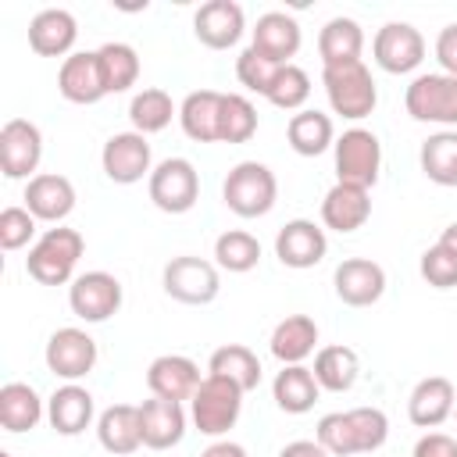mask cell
<instances>
[{
    "instance_id": "cell-5",
    "label": "cell",
    "mask_w": 457,
    "mask_h": 457,
    "mask_svg": "<svg viewBox=\"0 0 457 457\" xmlns=\"http://www.w3.org/2000/svg\"><path fill=\"white\" fill-rule=\"evenodd\" d=\"M321 86H325V96H328L332 111L350 118V121L368 118L375 111V104H378V86H375V79H371L364 61L321 68Z\"/></svg>"
},
{
    "instance_id": "cell-17",
    "label": "cell",
    "mask_w": 457,
    "mask_h": 457,
    "mask_svg": "<svg viewBox=\"0 0 457 457\" xmlns=\"http://www.w3.org/2000/svg\"><path fill=\"white\" fill-rule=\"evenodd\" d=\"M246 29V14L236 0H207L196 14H193V32L204 46L211 50H228L239 43Z\"/></svg>"
},
{
    "instance_id": "cell-4",
    "label": "cell",
    "mask_w": 457,
    "mask_h": 457,
    "mask_svg": "<svg viewBox=\"0 0 457 457\" xmlns=\"http://www.w3.org/2000/svg\"><path fill=\"white\" fill-rule=\"evenodd\" d=\"M239 414H243V389L236 382L207 371L189 400V418H193L196 432L218 439L239 421Z\"/></svg>"
},
{
    "instance_id": "cell-51",
    "label": "cell",
    "mask_w": 457,
    "mask_h": 457,
    "mask_svg": "<svg viewBox=\"0 0 457 457\" xmlns=\"http://www.w3.org/2000/svg\"><path fill=\"white\" fill-rule=\"evenodd\" d=\"M453 418H457V407H453Z\"/></svg>"
},
{
    "instance_id": "cell-18",
    "label": "cell",
    "mask_w": 457,
    "mask_h": 457,
    "mask_svg": "<svg viewBox=\"0 0 457 457\" xmlns=\"http://www.w3.org/2000/svg\"><path fill=\"white\" fill-rule=\"evenodd\" d=\"M25 207L32 211L36 221H64L75 211V186L68 175L57 171H39L25 182Z\"/></svg>"
},
{
    "instance_id": "cell-1",
    "label": "cell",
    "mask_w": 457,
    "mask_h": 457,
    "mask_svg": "<svg viewBox=\"0 0 457 457\" xmlns=\"http://www.w3.org/2000/svg\"><path fill=\"white\" fill-rule=\"evenodd\" d=\"M314 439L332 453V457H353V453H371L386 446L389 439V418L378 407H353V411H332L318 421Z\"/></svg>"
},
{
    "instance_id": "cell-49",
    "label": "cell",
    "mask_w": 457,
    "mask_h": 457,
    "mask_svg": "<svg viewBox=\"0 0 457 457\" xmlns=\"http://www.w3.org/2000/svg\"><path fill=\"white\" fill-rule=\"evenodd\" d=\"M439 246H443V250H450V253L457 257V221L443 228V236H439Z\"/></svg>"
},
{
    "instance_id": "cell-44",
    "label": "cell",
    "mask_w": 457,
    "mask_h": 457,
    "mask_svg": "<svg viewBox=\"0 0 457 457\" xmlns=\"http://www.w3.org/2000/svg\"><path fill=\"white\" fill-rule=\"evenodd\" d=\"M418 268H421V278L432 289H453L457 286V257L450 250H443L439 243L421 253V264Z\"/></svg>"
},
{
    "instance_id": "cell-12",
    "label": "cell",
    "mask_w": 457,
    "mask_h": 457,
    "mask_svg": "<svg viewBox=\"0 0 457 457\" xmlns=\"http://www.w3.org/2000/svg\"><path fill=\"white\" fill-rule=\"evenodd\" d=\"M100 164H104V175L118 186H132L139 182L143 175L150 179L154 171V154H150V143L143 132H114L104 150H100Z\"/></svg>"
},
{
    "instance_id": "cell-8",
    "label": "cell",
    "mask_w": 457,
    "mask_h": 457,
    "mask_svg": "<svg viewBox=\"0 0 457 457\" xmlns=\"http://www.w3.org/2000/svg\"><path fill=\"white\" fill-rule=\"evenodd\" d=\"M146 193H150V200H154L157 211H164V214H186L200 200V175H196L193 161L168 157V161H161L150 171Z\"/></svg>"
},
{
    "instance_id": "cell-41",
    "label": "cell",
    "mask_w": 457,
    "mask_h": 457,
    "mask_svg": "<svg viewBox=\"0 0 457 457\" xmlns=\"http://www.w3.org/2000/svg\"><path fill=\"white\" fill-rule=\"evenodd\" d=\"M282 68H286V64L264 57V54L253 50V46H246V50L236 57V79H239L250 93H261V96H268V89L275 86V79H278Z\"/></svg>"
},
{
    "instance_id": "cell-36",
    "label": "cell",
    "mask_w": 457,
    "mask_h": 457,
    "mask_svg": "<svg viewBox=\"0 0 457 457\" xmlns=\"http://www.w3.org/2000/svg\"><path fill=\"white\" fill-rule=\"evenodd\" d=\"M421 171L436 186H457V129H443L421 143Z\"/></svg>"
},
{
    "instance_id": "cell-11",
    "label": "cell",
    "mask_w": 457,
    "mask_h": 457,
    "mask_svg": "<svg viewBox=\"0 0 457 457\" xmlns=\"http://www.w3.org/2000/svg\"><path fill=\"white\" fill-rule=\"evenodd\" d=\"M375 64L389 75H407L425 61V36L411 21H386L371 39Z\"/></svg>"
},
{
    "instance_id": "cell-42",
    "label": "cell",
    "mask_w": 457,
    "mask_h": 457,
    "mask_svg": "<svg viewBox=\"0 0 457 457\" xmlns=\"http://www.w3.org/2000/svg\"><path fill=\"white\" fill-rule=\"evenodd\" d=\"M307 96H311V75L300 64H286L275 86L268 89V104H275L278 111H303Z\"/></svg>"
},
{
    "instance_id": "cell-15",
    "label": "cell",
    "mask_w": 457,
    "mask_h": 457,
    "mask_svg": "<svg viewBox=\"0 0 457 457\" xmlns=\"http://www.w3.org/2000/svg\"><path fill=\"white\" fill-rule=\"evenodd\" d=\"M332 286H336V296L346 307H371L386 293V271L371 257H346V261L336 264Z\"/></svg>"
},
{
    "instance_id": "cell-10",
    "label": "cell",
    "mask_w": 457,
    "mask_h": 457,
    "mask_svg": "<svg viewBox=\"0 0 457 457\" xmlns=\"http://www.w3.org/2000/svg\"><path fill=\"white\" fill-rule=\"evenodd\" d=\"M43 357H46V368L57 378L79 382V378H86L96 368V339L89 332L75 328V325H64L57 332H50Z\"/></svg>"
},
{
    "instance_id": "cell-2",
    "label": "cell",
    "mask_w": 457,
    "mask_h": 457,
    "mask_svg": "<svg viewBox=\"0 0 457 457\" xmlns=\"http://www.w3.org/2000/svg\"><path fill=\"white\" fill-rule=\"evenodd\" d=\"M86 250V239L79 228H46L32 246H29V257H25V271L39 282V286H64V282H75V264Z\"/></svg>"
},
{
    "instance_id": "cell-7",
    "label": "cell",
    "mask_w": 457,
    "mask_h": 457,
    "mask_svg": "<svg viewBox=\"0 0 457 457\" xmlns=\"http://www.w3.org/2000/svg\"><path fill=\"white\" fill-rule=\"evenodd\" d=\"M336 182L371 189L382 171V143L371 129H346L336 139Z\"/></svg>"
},
{
    "instance_id": "cell-32",
    "label": "cell",
    "mask_w": 457,
    "mask_h": 457,
    "mask_svg": "<svg viewBox=\"0 0 457 457\" xmlns=\"http://www.w3.org/2000/svg\"><path fill=\"white\" fill-rule=\"evenodd\" d=\"M314 378H318V386L321 389H328V393H346V389H353V382H357V375H361V357H357V350L353 346H346V343H332V346H321L318 353H314Z\"/></svg>"
},
{
    "instance_id": "cell-39",
    "label": "cell",
    "mask_w": 457,
    "mask_h": 457,
    "mask_svg": "<svg viewBox=\"0 0 457 457\" xmlns=\"http://www.w3.org/2000/svg\"><path fill=\"white\" fill-rule=\"evenodd\" d=\"M214 261H218V268L232 271V275L253 271L261 261V243H257V236H250L243 228H228L214 239Z\"/></svg>"
},
{
    "instance_id": "cell-30",
    "label": "cell",
    "mask_w": 457,
    "mask_h": 457,
    "mask_svg": "<svg viewBox=\"0 0 457 457\" xmlns=\"http://www.w3.org/2000/svg\"><path fill=\"white\" fill-rule=\"evenodd\" d=\"M364 50V32L353 18H328L318 32V54H321V68H336V64H353L361 61Z\"/></svg>"
},
{
    "instance_id": "cell-24",
    "label": "cell",
    "mask_w": 457,
    "mask_h": 457,
    "mask_svg": "<svg viewBox=\"0 0 457 457\" xmlns=\"http://www.w3.org/2000/svg\"><path fill=\"white\" fill-rule=\"evenodd\" d=\"M46 421L61 436H79L93 425V393L79 382H64L46 400Z\"/></svg>"
},
{
    "instance_id": "cell-31",
    "label": "cell",
    "mask_w": 457,
    "mask_h": 457,
    "mask_svg": "<svg viewBox=\"0 0 457 457\" xmlns=\"http://www.w3.org/2000/svg\"><path fill=\"white\" fill-rule=\"evenodd\" d=\"M318 393H321V386H318L314 371L303 364H282V371L271 382V396H275L278 411H286V414H307L318 403Z\"/></svg>"
},
{
    "instance_id": "cell-26",
    "label": "cell",
    "mask_w": 457,
    "mask_h": 457,
    "mask_svg": "<svg viewBox=\"0 0 457 457\" xmlns=\"http://www.w3.org/2000/svg\"><path fill=\"white\" fill-rule=\"evenodd\" d=\"M300 21L293 18V14H286V11H268V14H261L257 18V25H253V50H261L264 57H271V61H278V64H289V57H296V50H300Z\"/></svg>"
},
{
    "instance_id": "cell-27",
    "label": "cell",
    "mask_w": 457,
    "mask_h": 457,
    "mask_svg": "<svg viewBox=\"0 0 457 457\" xmlns=\"http://www.w3.org/2000/svg\"><path fill=\"white\" fill-rule=\"evenodd\" d=\"M96 439L107 453L129 457L143 446V428H139V407L132 403H111L96 418Z\"/></svg>"
},
{
    "instance_id": "cell-16",
    "label": "cell",
    "mask_w": 457,
    "mask_h": 457,
    "mask_svg": "<svg viewBox=\"0 0 457 457\" xmlns=\"http://www.w3.org/2000/svg\"><path fill=\"white\" fill-rule=\"evenodd\" d=\"M325 253H328L325 228H318V225L307 221V218L286 221V225L278 228V236H275V257H278L286 268H296V271L314 268V264L325 261Z\"/></svg>"
},
{
    "instance_id": "cell-47",
    "label": "cell",
    "mask_w": 457,
    "mask_h": 457,
    "mask_svg": "<svg viewBox=\"0 0 457 457\" xmlns=\"http://www.w3.org/2000/svg\"><path fill=\"white\" fill-rule=\"evenodd\" d=\"M278 457H332L318 439H293L278 450Z\"/></svg>"
},
{
    "instance_id": "cell-23",
    "label": "cell",
    "mask_w": 457,
    "mask_h": 457,
    "mask_svg": "<svg viewBox=\"0 0 457 457\" xmlns=\"http://www.w3.org/2000/svg\"><path fill=\"white\" fill-rule=\"evenodd\" d=\"M371 218V189L336 182L321 200V225L332 232H357Z\"/></svg>"
},
{
    "instance_id": "cell-34",
    "label": "cell",
    "mask_w": 457,
    "mask_h": 457,
    "mask_svg": "<svg viewBox=\"0 0 457 457\" xmlns=\"http://www.w3.org/2000/svg\"><path fill=\"white\" fill-rule=\"evenodd\" d=\"M286 139L289 146L300 154V157H318L325 154L328 146H336V129H332V118L321 114V111H296L286 125Z\"/></svg>"
},
{
    "instance_id": "cell-14",
    "label": "cell",
    "mask_w": 457,
    "mask_h": 457,
    "mask_svg": "<svg viewBox=\"0 0 457 457\" xmlns=\"http://www.w3.org/2000/svg\"><path fill=\"white\" fill-rule=\"evenodd\" d=\"M43 157V132L29 118H11L0 129V171L7 179H32Z\"/></svg>"
},
{
    "instance_id": "cell-45",
    "label": "cell",
    "mask_w": 457,
    "mask_h": 457,
    "mask_svg": "<svg viewBox=\"0 0 457 457\" xmlns=\"http://www.w3.org/2000/svg\"><path fill=\"white\" fill-rule=\"evenodd\" d=\"M411 457H457V439L446 436V432H425L414 443V453Z\"/></svg>"
},
{
    "instance_id": "cell-20",
    "label": "cell",
    "mask_w": 457,
    "mask_h": 457,
    "mask_svg": "<svg viewBox=\"0 0 457 457\" xmlns=\"http://www.w3.org/2000/svg\"><path fill=\"white\" fill-rule=\"evenodd\" d=\"M57 89H61V96L68 104H96V100H104L107 89H104L96 50L68 54L61 61V71H57Z\"/></svg>"
},
{
    "instance_id": "cell-13",
    "label": "cell",
    "mask_w": 457,
    "mask_h": 457,
    "mask_svg": "<svg viewBox=\"0 0 457 457\" xmlns=\"http://www.w3.org/2000/svg\"><path fill=\"white\" fill-rule=\"evenodd\" d=\"M68 307L75 318L96 325V321H107L111 314H118L121 307V282L111 275V271H86V275H75L71 289H68Z\"/></svg>"
},
{
    "instance_id": "cell-46",
    "label": "cell",
    "mask_w": 457,
    "mask_h": 457,
    "mask_svg": "<svg viewBox=\"0 0 457 457\" xmlns=\"http://www.w3.org/2000/svg\"><path fill=\"white\" fill-rule=\"evenodd\" d=\"M436 61H439V68L446 75H457V21L439 29V36H436Z\"/></svg>"
},
{
    "instance_id": "cell-50",
    "label": "cell",
    "mask_w": 457,
    "mask_h": 457,
    "mask_svg": "<svg viewBox=\"0 0 457 457\" xmlns=\"http://www.w3.org/2000/svg\"><path fill=\"white\" fill-rule=\"evenodd\" d=\"M0 457H11V453H0Z\"/></svg>"
},
{
    "instance_id": "cell-40",
    "label": "cell",
    "mask_w": 457,
    "mask_h": 457,
    "mask_svg": "<svg viewBox=\"0 0 457 457\" xmlns=\"http://www.w3.org/2000/svg\"><path fill=\"white\" fill-rule=\"evenodd\" d=\"M253 132H257V107L239 93H225L218 118V143H246L253 139Z\"/></svg>"
},
{
    "instance_id": "cell-19",
    "label": "cell",
    "mask_w": 457,
    "mask_h": 457,
    "mask_svg": "<svg viewBox=\"0 0 457 457\" xmlns=\"http://www.w3.org/2000/svg\"><path fill=\"white\" fill-rule=\"evenodd\" d=\"M200 382L204 378H200L196 361H189L182 353H161L146 368V389L154 396H161V400H179V403L182 400H193V393H196Z\"/></svg>"
},
{
    "instance_id": "cell-6",
    "label": "cell",
    "mask_w": 457,
    "mask_h": 457,
    "mask_svg": "<svg viewBox=\"0 0 457 457\" xmlns=\"http://www.w3.org/2000/svg\"><path fill=\"white\" fill-rule=\"evenodd\" d=\"M403 107L414 121L457 129V75L446 71L418 75L403 93Z\"/></svg>"
},
{
    "instance_id": "cell-3",
    "label": "cell",
    "mask_w": 457,
    "mask_h": 457,
    "mask_svg": "<svg viewBox=\"0 0 457 457\" xmlns=\"http://www.w3.org/2000/svg\"><path fill=\"white\" fill-rule=\"evenodd\" d=\"M221 200L239 218H264L278 200L275 171L261 161H239L221 182Z\"/></svg>"
},
{
    "instance_id": "cell-38",
    "label": "cell",
    "mask_w": 457,
    "mask_h": 457,
    "mask_svg": "<svg viewBox=\"0 0 457 457\" xmlns=\"http://www.w3.org/2000/svg\"><path fill=\"white\" fill-rule=\"evenodd\" d=\"M175 114H179L175 100H171L164 89H157V86L139 89V93L132 96V104H129V121H132V132H143V136L168 129Z\"/></svg>"
},
{
    "instance_id": "cell-43",
    "label": "cell",
    "mask_w": 457,
    "mask_h": 457,
    "mask_svg": "<svg viewBox=\"0 0 457 457\" xmlns=\"http://www.w3.org/2000/svg\"><path fill=\"white\" fill-rule=\"evenodd\" d=\"M36 236V218L29 207H4L0 211V246L4 250H21Z\"/></svg>"
},
{
    "instance_id": "cell-33",
    "label": "cell",
    "mask_w": 457,
    "mask_h": 457,
    "mask_svg": "<svg viewBox=\"0 0 457 457\" xmlns=\"http://www.w3.org/2000/svg\"><path fill=\"white\" fill-rule=\"evenodd\" d=\"M43 414H46V407L29 382L0 386V425L7 432H32L43 421Z\"/></svg>"
},
{
    "instance_id": "cell-48",
    "label": "cell",
    "mask_w": 457,
    "mask_h": 457,
    "mask_svg": "<svg viewBox=\"0 0 457 457\" xmlns=\"http://www.w3.org/2000/svg\"><path fill=\"white\" fill-rule=\"evenodd\" d=\"M200 457H250V453H246L239 443H232V439H218V443H211Z\"/></svg>"
},
{
    "instance_id": "cell-29",
    "label": "cell",
    "mask_w": 457,
    "mask_h": 457,
    "mask_svg": "<svg viewBox=\"0 0 457 457\" xmlns=\"http://www.w3.org/2000/svg\"><path fill=\"white\" fill-rule=\"evenodd\" d=\"M221 96L218 89H193L179 104V125L193 143H218V118H221Z\"/></svg>"
},
{
    "instance_id": "cell-9",
    "label": "cell",
    "mask_w": 457,
    "mask_h": 457,
    "mask_svg": "<svg viewBox=\"0 0 457 457\" xmlns=\"http://www.w3.org/2000/svg\"><path fill=\"white\" fill-rule=\"evenodd\" d=\"M164 293L179 303H189V307H204L211 303L218 293H221V278H218V264L204 261V257H171L164 264Z\"/></svg>"
},
{
    "instance_id": "cell-28",
    "label": "cell",
    "mask_w": 457,
    "mask_h": 457,
    "mask_svg": "<svg viewBox=\"0 0 457 457\" xmlns=\"http://www.w3.org/2000/svg\"><path fill=\"white\" fill-rule=\"evenodd\" d=\"M271 357L282 364H303L318 346V325L307 314H289L271 328Z\"/></svg>"
},
{
    "instance_id": "cell-25",
    "label": "cell",
    "mask_w": 457,
    "mask_h": 457,
    "mask_svg": "<svg viewBox=\"0 0 457 457\" xmlns=\"http://www.w3.org/2000/svg\"><path fill=\"white\" fill-rule=\"evenodd\" d=\"M79 39V21L64 7H46L29 21V46L39 57H64Z\"/></svg>"
},
{
    "instance_id": "cell-35",
    "label": "cell",
    "mask_w": 457,
    "mask_h": 457,
    "mask_svg": "<svg viewBox=\"0 0 457 457\" xmlns=\"http://www.w3.org/2000/svg\"><path fill=\"white\" fill-rule=\"evenodd\" d=\"M207 371H211V375H221V378H228V382H236L243 393H250V389L261 386V361H257V353H253L250 346H243V343H225V346H218V350L211 353V361H207Z\"/></svg>"
},
{
    "instance_id": "cell-22",
    "label": "cell",
    "mask_w": 457,
    "mask_h": 457,
    "mask_svg": "<svg viewBox=\"0 0 457 457\" xmlns=\"http://www.w3.org/2000/svg\"><path fill=\"white\" fill-rule=\"evenodd\" d=\"M139 428H143V446L171 450L186 436V411H182L179 400L150 396V400L139 403Z\"/></svg>"
},
{
    "instance_id": "cell-37",
    "label": "cell",
    "mask_w": 457,
    "mask_h": 457,
    "mask_svg": "<svg viewBox=\"0 0 457 457\" xmlns=\"http://www.w3.org/2000/svg\"><path fill=\"white\" fill-rule=\"evenodd\" d=\"M100 61V75H104V89L107 93H125L139 82V54L129 43H104L96 50Z\"/></svg>"
},
{
    "instance_id": "cell-21",
    "label": "cell",
    "mask_w": 457,
    "mask_h": 457,
    "mask_svg": "<svg viewBox=\"0 0 457 457\" xmlns=\"http://www.w3.org/2000/svg\"><path fill=\"white\" fill-rule=\"evenodd\" d=\"M453 407H457V389H453V382L443 378V375L421 378V382L411 389V396H407V418H411V425H418V428H439V425L453 414Z\"/></svg>"
}]
</instances>
